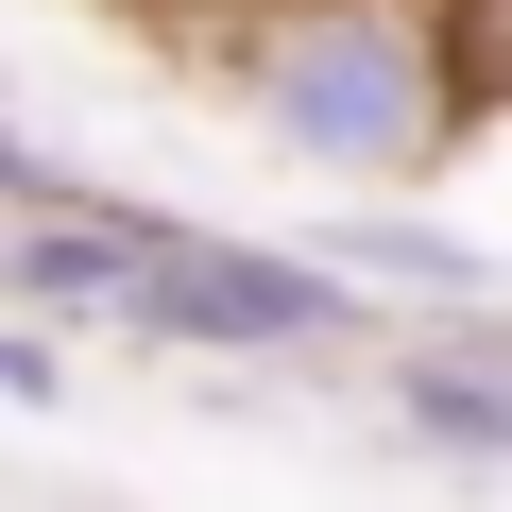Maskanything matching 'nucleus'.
Here are the masks:
<instances>
[{
	"label": "nucleus",
	"instance_id": "nucleus-1",
	"mask_svg": "<svg viewBox=\"0 0 512 512\" xmlns=\"http://www.w3.org/2000/svg\"><path fill=\"white\" fill-rule=\"evenodd\" d=\"M205 86L325 188H427L478 120L461 0H205Z\"/></svg>",
	"mask_w": 512,
	"mask_h": 512
},
{
	"label": "nucleus",
	"instance_id": "nucleus-2",
	"mask_svg": "<svg viewBox=\"0 0 512 512\" xmlns=\"http://www.w3.org/2000/svg\"><path fill=\"white\" fill-rule=\"evenodd\" d=\"M376 291L342 274V256H291V239H222L188 205H154L137 239V291H120V342H171V359H325L359 342Z\"/></svg>",
	"mask_w": 512,
	"mask_h": 512
},
{
	"label": "nucleus",
	"instance_id": "nucleus-3",
	"mask_svg": "<svg viewBox=\"0 0 512 512\" xmlns=\"http://www.w3.org/2000/svg\"><path fill=\"white\" fill-rule=\"evenodd\" d=\"M393 427H410L427 461H495V478H512V342H495V325L410 342V359H393Z\"/></svg>",
	"mask_w": 512,
	"mask_h": 512
},
{
	"label": "nucleus",
	"instance_id": "nucleus-4",
	"mask_svg": "<svg viewBox=\"0 0 512 512\" xmlns=\"http://www.w3.org/2000/svg\"><path fill=\"white\" fill-rule=\"evenodd\" d=\"M325 256H342L359 291H427V308H478V274H495V256H461V239H427V222H393L376 188L342 205V239H325Z\"/></svg>",
	"mask_w": 512,
	"mask_h": 512
},
{
	"label": "nucleus",
	"instance_id": "nucleus-5",
	"mask_svg": "<svg viewBox=\"0 0 512 512\" xmlns=\"http://www.w3.org/2000/svg\"><path fill=\"white\" fill-rule=\"evenodd\" d=\"M0 393H18V410H52V393H69V359H52L35 325H0Z\"/></svg>",
	"mask_w": 512,
	"mask_h": 512
}]
</instances>
